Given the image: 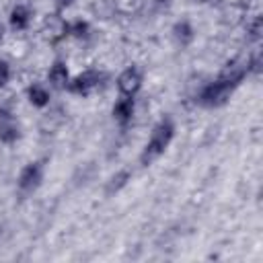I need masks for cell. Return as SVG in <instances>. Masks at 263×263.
I'll list each match as a JSON object with an SVG mask.
<instances>
[{
	"mask_svg": "<svg viewBox=\"0 0 263 263\" xmlns=\"http://www.w3.org/2000/svg\"><path fill=\"white\" fill-rule=\"evenodd\" d=\"M245 74H247V66H240L238 62L228 64L222 70V74L218 76V80L208 84L199 92V103L203 107H220V105H224L228 101V97L234 92V88L242 82Z\"/></svg>",
	"mask_w": 263,
	"mask_h": 263,
	"instance_id": "6da1fadb",
	"label": "cell"
},
{
	"mask_svg": "<svg viewBox=\"0 0 263 263\" xmlns=\"http://www.w3.org/2000/svg\"><path fill=\"white\" fill-rule=\"evenodd\" d=\"M173 134H175V125H173L171 119L158 121L156 127L152 129V136H150L148 144L144 146V150H142V154H140V162H142L144 166L152 164V162L164 152V148L171 144Z\"/></svg>",
	"mask_w": 263,
	"mask_h": 263,
	"instance_id": "7a4b0ae2",
	"label": "cell"
},
{
	"mask_svg": "<svg viewBox=\"0 0 263 263\" xmlns=\"http://www.w3.org/2000/svg\"><path fill=\"white\" fill-rule=\"evenodd\" d=\"M103 80V74L97 70H86L82 74H78L72 82H68V90L76 92V95H88L92 88H97Z\"/></svg>",
	"mask_w": 263,
	"mask_h": 263,
	"instance_id": "3957f363",
	"label": "cell"
},
{
	"mask_svg": "<svg viewBox=\"0 0 263 263\" xmlns=\"http://www.w3.org/2000/svg\"><path fill=\"white\" fill-rule=\"evenodd\" d=\"M140 86H142V74L134 66L127 68V70H123L119 74V78H117V88H119V92L123 97H134L140 90Z\"/></svg>",
	"mask_w": 263,
	"mask_h": 263,
	"instance_id": "277c9868",
	"label": "cell"
},
{
	"mask_svg": "<svg viewBox=\"0 0 263 263\" xmlns=\"http://www.w3.org/2000/svg\"><path fill=\"white\" fill-rule=\"evenodd\" d=\"M41 177H43V166L39 162H31L23 168L21 177H18V189L23 193H31L39 187L41 183Z\"/></svg>",
	"mask_w": 263,
	"mask_h": 263,
	"instance_id": "5b68a950",
	"label": "cell"
},
{
	"mask_svg": "<svg viewBox=\"0 0 263 263\" xmlns=\"http://www.w3.org/2000/svg\"><path fill=\"white\" fill-rule=\"evenodd\" d=\"M113 115H115V119H117L121 125H125V123L132 119V115H134V99H132V97L119 99V101L115 103V107H113Z\"/></svg>",
	"mask_w": 263,
	"mask_h": 263,
	"instance_id": "8992f818",
	"label": "cell"
},
{
	"mask_svg": "<svg viewBox=\"0 0 263 263\" xmlns=\"http://www.w3.org/2000/svg\"><path fill=\"white\" fill-rule=\"evenodd\" d=\"M49 82L55 86V88H62L68 84V68L62 64V62H55L51 68H49Z\"/></svg>",
	"mask_w": 263,
	"mask_h": 263,
	"instance_id": "52a82bcc",
	"label": "cell"
},
{
	"mask_svg": "<svg viewBox=\"0 0 263 263\" xmlns=\"http://www.w3.org/2000/svg\"><path fill=\"white\" fill-rule=\"evenodd\" d=\"M29 8L27 6H14L12 8V12H10V25H12V29H16V31H23L27 25H29Z\"/></svg>",
	"mask_w": 263,
	"mask_h": 263,
	"instance_id": "ba28073f",
	"label": "cell"
},
{
	"mask_svg": "<svg viewBox=\"0 0 263 263\" xmlns=\"http://www.w3.org/2000/svg\"><path fill=\"white\" fill-rule=\"evenodd\" d=\"M18 138V127L8 119V115H2V121H0V140L4 144H10Z\"/></svg>",
	"mask_w": 263,
	"mask_h": 263,
	"instance_id": "9c48e42d",
	"label": "cell"
},
{
	"mask_svg": "<svg viewBox=\"0 0 263 263\" xmlns=\"http://www.w3.org/2000/svg\"><path fill=\"white\" fill-rule=\"evenodd\" d=\"M173 33H175V39H177L181 45H187V43L193 39V29H191V25H189L187 21L177 23L175 29H173Z\"/></svg>",
	"mask_w": 263,
	"mask_h": 263,
	"instance_id": "30bf717a",
	"label": "cell"
},
{
	"mask_svg": "<svg viewBox=\"0 0 263 263\" xmlns=\"http://www.w3.org/2000/svg\"><path fill=\"white\" fill-rule=\"evenodd\" d=\"M29 99H31V103L35 107H45L49 103V92L43 86L33 84V86H29Z\"/></svg>",
	"mask_w": 263,
	"mask_h": 263,
	"instance_id": "8fae6325",
	"label": "cell"
},
{
	"mask_svg": "<svg viewBox=\"0 0 263 263\" xmlns=\"http://www.w3.org/2000/svg\"><path fill=\"white\" fill-rule=\"evenodd\" d=\"M127 181H129V171H119L117 175H113V177H111V181H109V185H107V195L117 193V191H119Z\"/></svg>",
	"mask_w": 263,
	"mask_h": 263,
	"instance_id": "7c38bea8",
	"label": "cell"
},
{
	"mask_svg": "<svg viewBox=\"0 0 263 263\" xmlns=\"http://www.w3.org/2000/svg\"><path fill=\"white\" fill-rule=\"evenodd\" d=\"M261 33H263V18L261 16H255V21L249 25V37L255 41V39L261 37Z\"/></svg>",
	"mask_w": 263,
	"mask_h": 263,
	"instance_id": "4fadbf2b",
	"label": "cell"
},
{
	"mask_svg": "<svg viewBox=\"0 0 263 263\" xmlns=\"http://www.w3.org/2000/svg\"><path fill=\"white\" fill-rule=\"evenodd\" d=\"M68 33H72L74 37H86V33H88V25L84 23V21H76L74 25H70V31Z\"/></svg>",
	"mask_w": 263,
	"mask_h": 263,
	"instance_id": "5bb4252c",
	"label": "cell"
},
{
	"mask_svg": "<svg viewBox=\"0 0 263 263\" xmlns=\"http://www.w3.org/2000/svg\"><path fill=\"white\" fill-rule=\"evenodd\" d=\"M247 70H251V72H255V74H259V72H261V51L253 53V58H251V62H249V66H247Z\"/></svg>",
	"mask_w": 263,
	"mask_h": 263,
	"instance_id": "9a60e30c",
	"label": "cell"
},
{
	"mask_svg": "<svg viewBox=\"0 0 263 263\" xmlns=\"http://www.w3.org/2000/svg\"><path fill=\"white\" fill-rule=\"evenodd\" d=\"M10 78V66L6 62H0V86H4Z\"/></svg>",
	"mask_w": 263,
	"mask_h": 263,
	"instance_id": "2e32d148",
	"label": "cell"
},
{
	"mask_svg": "<svg viewBox=\"0 0 263 263\" xmlns=\"http://www.w3.org/2000/svg\"><path fill=\"white\" fill-rule=\"evenodd\" d=\"M72 2H74V0H55V6H58V8H68Z\"/></svg>",
	"mask_w": 263,
	"mask_h": 263,
	"instance_id": "e0dca14e",
	"label": "cell"
},
{
	"mask_svg": "<svg viewBox=\"0 0 263 263\" xmlns=\"http://www.w3.org/2000/svg\"><path fill=\"white\" fill-rule=\"evenodd\" d=\"M2 33H4V29H2V25H0V37H2Z\"/></svg>",
	"mask_w": 263,
	"mask_h": 263,
	"instance_id": "ac0fdd59",
	"label": "cell"
},
{
	"mask_svg": "<svg viewBox=\"0 0 263 263\" xmlns=\"http://www.w3.org/2000/svg\"><path fill=\"white\" fill-rule=\"evenodd\" d=\"M199 2H208V0H199Z\"/></svg>",
	"mask_w": 263,
	"mask_h": 263,
	"instance_id": "d6986e66",
	"label": "cell"
}]
</instances>
